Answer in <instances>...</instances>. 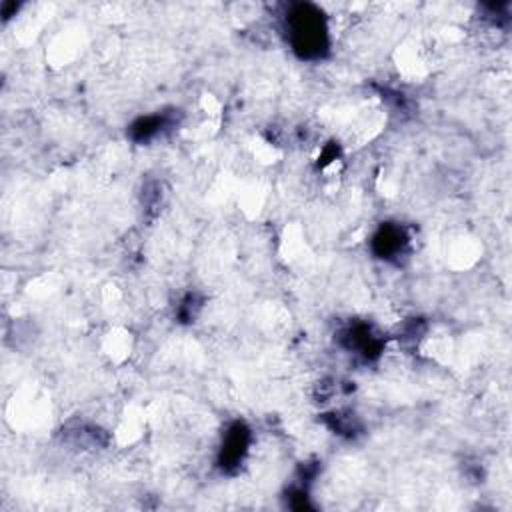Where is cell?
<instances>
[{
    "label": "cell",
    "instance_id": "cell-1",
    "mask_svg": "<svg viewBox=\"0 0 512 512\" xmlns=\"http://www.w3.org/2000/svg\"><path fill=\"white\" fill-rule=\"evenodd\" d=\"M284 16L286 40L300 58H320L328 50V26L318 6L289 4Z\"/></svg>",
    "mask_w": 512,
    "mask_h": 512
},
{
    "label": "cell",
    "instance_id": "cell-2",
    "mask_svg": "<svg viewBox=\"0 0 512 512\" xmlns=\"http://www.w3.org/2000/svg\"><path fill=\"white\" fill-rule=\"evenodd\" d=\"M409 242V234L404 232L401 224H383L372 239V250L380 258L395 260L406 253Z\"/></svg>",
    "mask_w": 512,
    "mask_h": 512
},
{
    "label": "cell",
    "instance_id": "cell-3",
    "mask_svg": "<svg viewBox=\"0 0 512 512\" xmlns=\"http://www.w3.org/2000/svg\"><path fill=\"white\" fill-rule=\"evenodd\" d=\"M248 445H250V430L242 422L232 424L222 442L221 464L227 468L240 464L242 458H245L248 453Z\"/></svg>",
    "mask_w": 512,
    "mask_h": 512
},
{
    "label": "cell",
    "instance_id": "cell-4",
    "mask_svg": "<svg viewBox=\"0 0 512 512\" xmlns=\"http://www.w3.org/2000/svg\"><path fill=\"white\" fill-rule=\"evenodd\" d=\"M169 125L170 123H169L167 115H152V117L138 118L136 123L133 125V128H130V133H133L135 141L143 143V141H151V138L164 133Z\"/></svg>",
    "mask_w": 512,
    "mask_h": 512
}]
</instances>
